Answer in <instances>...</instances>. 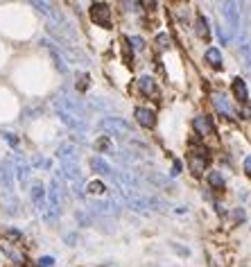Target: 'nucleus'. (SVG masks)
Instances as JSON below:
<instances>
[{
    "label": "nucleus",
    "mask_w": 251,
    "mask_h": 267,
    "mask_svg": "<svg viewBox=\"0 0 251 267\" xmlns=\"http://www.w3.org/2000/svg\"><path fill=\"white\" fill-rule=\"evenodd\" d=\"M100 129H102V132H107V134L120 136V138H127V136L132 134V127H129L127 120L115 118V116H109V118L100 120Z\"/></svg>",
    "instance_id": "f257e3e1"
},
{
    "label": "nucleus",
    "mask_w": 251,
    "mask_h": 267,
    "mask_svg": "<svg viewBox=\"0 0 251 267\" xmlns=\"http://www.w3.org/2000/svg\"><path fill=\"white\" fill-rule=\"evenodd\" d=\"M9 163H12V170H14V174H16L18 183H21V186H27V183H30V174H32V166L27 163V159L21 157L18 152H14Z\"/></svg>",
    "instance_id": "f03ea898"
},
{
    "label": "nucleus",
    "mask_w": 251,
    "mask_h": 267,
    "mask_svg": "<svg viewBox=\"0 0 251 267\" xmlns=\"http://www.w3.org/2000/svg\"><path fill=\"white\" fill-rule=\"evenodd\" d=\"M208 163H211V154L206 149H192L190 157H188V166H190V172L195 177H201L204 170L208 168Z\"/></svg>",
    "instance_id": "7ed1b4c3"
},
{
    "label": "nucleus",
    "mask_w": 251,
    "mask_h": 267,
    "mask_svg": "<svg viewBox=\"0 0 251 267\" xmlns=\"http://www.w3.org/2000/svg\"><path fill=\"white\" fill-rule=\"evenodd\" d=\"M57 116H59L61 123H64L68 129H72V132L86 134V129H89L86 120H84V118H79V116H75V113H68V111H64V109H57Z\"/></svg>",
    "instance_id": "20e7f679"
},
{
    "label": "nucleus",
    "mask_w": 251,
    "mask_h": 267,
    "mask_svg": "<svg viewBox=\"0 0 251 267\" xmlns=\"http://www.w3.org/2000/svg\"><path fill=\"white\" fill-rule=\"evenodd\" d=\"M91 18H93V23H98V25L109 27L111 25V7L107 3H93L91 5Z\"/></svg>",
    "instance_id": "39448f33"
},
{
    "label": "nucleus",
    "mask_w": 251,
    "mask_h": 267,
    "mask_svg": "<svg viewBox=\"0 0 251 267\" xmlns=\"http://www.w3.org/2000/svg\"><path fill=\"white\" fill-rule=\"evenodd\" d=\"M222 14L226 16V23H229V39L235 34V30H238V25H240V16H238V5L235 3H224L222 5Z\"/></svg>",
    "instance_id": "423d86ee"
},
{
    "label": "nucleus",
    "mask_w": 251,
    "mask_h": 267,
    "mask_svg": "<svg viewBox=\"0 0 251 267\" xmlns=\"http://www.w3.org/2000/svg\"><path fill=\"white\" fill-rule=\"evenodd\" d=\"M0 249H3V254L7 256L12 263H16V265H25V254H23L21 249H16L14 247V242H9L7 238H0Z\"/></svg>",
    "instance_id": "0eeeda50"
},
{
    "label": "nucleus",
    "mask_w": 251,
    "mask_h": 267,
    "mask_svg": "<svg viewBox=\"0 0 251 267\" xmlns=\"http://www.w3.org/2000/svg\"><path fill=\"white\" fill-rule=\"evenodd\" d=\"M30 197H32V202H34V206L41 211V215L48 211V200H46V188H43V183H38L34 181L32 183V188H30Z\"/></svg>",
    "instance_id": "6e6552de"
},
{
    "label": "nucleus",
    "mask_w": 251,
    "mask_h": 267,
    "mask_svg": "<svg viewBox=\"0 0 251 267\" xmlns=\"http://www.w3.org/2000/svg\"><path fill=\"white\" fill-rule=\"evenodd\" d=\"M21 202H18V197L14 195V193H5V195H0V208H3L7 215H18L21 213Z\"/></svg>",
    "instance_id": "1a4fd4ad"
},
{
    "label": "nucleus",
    "mask_w": 251,
    "mask_h": 267,
    "mask_svg": "<svg viewBox=\"0 0 251 267\" xmlns=\"http://www.w3.org/2000/svg\"><path fill=\"white\" fill-rule=\"evenodd\" d=\"M134 116H136V123L141 125V127H145V129H149V127L156 125V116H154V111L147 109V106H136Z\"/></svg>",
    "instance_id": "9d476101"
},
{
    "label": "nucleus",
    "mask_w": 251,
    "mask_h": 267,
    "mask_svg": "<svg viewBox=\"0 0 251 267\" xmlns=\"http://www.w3.org/2000/svg\"><path fill=\"white\" fill-rule=\"evenodd\" d=\"M57 157H59L61 166L64 163H77V147L72 143H61L57 149Z\"/></svg>",
    "instance_id": "9b49d317"
},
{
    "label": "nucleus",
    "mask_w": 251,
    "mask_h": 267,
    "mask_svg": "<svg viewBox=\"0 0 251 267\" xmlns=\"http://www.w3.org/2000/svg\"><path fill=\"white\" fill-rule=\"evenodd\" d=\"M192 127H195V132L199 136H208L213 134V120H211V116H195V120H192Z\"/></svg>",
    "instance_id": "f8f14e48"
},
{
    "label": "nucleus",
    "mask_w": 251,
    "mask_h": 267,
    "mask_svg": "<svg viewBox=\"0 0 251 267\" xmlns=\"http://www.w3.org/2000/svg\"><path fill=\"white\" fill-rule=\"evenodd\" d=\"M213 104H215V109L220 111L222 116H229V118H233V106H231V102H229V98H226L224 93H215L213 95Z\"/></svg>",
    "instance_id": "ddd939ff"
},
{
    "label": "nucleus",
    "mask_w": 251,
    "mask_h": 267,
    "mask_svg": "<svg viewBox=\"0 0 251 267\" xmlns=\"http://www.w3.org/2000/svg\"><path fill=\"white\" fill-rule=\"evenodd\" d=\"M138 89H141V93H145V95H158L156 82H154L149 75H143V77H138Z\"/></svg>",
    "instance_id": "4468645a"
},
{
    "label": "nucleus",
    "mask_w": 251,
    "mask_h": 267,
    "mask_svg": "<svg viewBox=\"0 0 251 267\" xmlns=\"http://www.w3.org/2000/svg\"><path fill=\"white\" fill-rule=\"evenodd\" d=\"M91 168L95 170L98 174H104V177H113V170H111V166L104 159H100V157H93L91 159Z\"/></svg>",
    "instance_id": "2eb2a0df"
},
{
    "label": "nucleus",
    "mask_w": 251,
    "mask_h": 267,
    "mask_svg": "<svg viewBox=\"0 0 251 267\" xmlns=\"http://www.w3.org/2000/svg\"><path fill=\"white\" fill-rule=\"evenodd\" d=\"M233 93H235V98H238L240 102H244V104L249 102L247 84H244V80H240V77H235V80H233Z\"/></svg>",
    "instance_id": "dca6fc26"
},
{
    "label": "nucleus",
    "mask_w": 251,
    "mask_h": 267,
    "mask_svg": "<svg viewBox=\"0 0 251 267\" xmlns=\"http://www.w3.org/2000/svg\"><path fill=\"white\" fill-rule=\"evenodd\" d=\"M206 61H208V66H211V68H217V70H220V68L224 66L222 52L217 50V48H208V50H206Z\"/></svg>",
    "instance_id": "f3484780"
},
{
    "label": "nucleus",
    "mask_w": 251,
    "mask_h": 267,
    "mask_svg": "<svg viewBox=\"0 0 251 267\" xmlns=\"http://www.w3.org/2000/svg\"><path fill=\"white\" fill-rule=\"evenodd\" d=\"M43 43H46V48H48V50H50V55H52V59H55V66H57V68H59V70H61V72H66V70H68V68H66V64H64V57H61V55H59V50H57V48H55V46H50V41H43Z\"/></svg>",
    "instance_id": "a211bd4d"
},
{
    "label": "nucleus",
    "mask_w": 251,
    "mask_h": 267,
    "mask_svg": "<svg viewBox=\"0 0 251 267\" xmlns=\"http://www.w3.org/2000/svg\"><path fill=\"white\" fill-rule=\"evenodd\" d=\"M95 149L98 152H104V154H113V140L109 136H102V138L95 140Z\"/></svg>",
    "instance_id": "6ab92c4d"
},
{
    "label": "nucleus",
    "mask_w": 251,
    "mask_h": 267,
    "mask_svg": "<svg viewBox=\"0 0 251 267\" xmlns=\"http://www.w3.org/2000/svg\"><path fill=\"white\" fill-rule=\"evenodd\" d=\"M86 193H89V195H95V197H104L107 195V186H104L102 181H91Z\"/></svg>",
    "instance_id": "aec40b11"
},
{
    "label": "nucleus",
    "mask_w": 251,
    "mask_h": 267,
    "mask_svg": "<svg viewBox=\"0 0 251 267\" xmlns=\"http://www.w3.org/2000/svg\"><path fill=\"white\" fill-rule=\"evenodd\" d=\"M208 183L215 188V190H224V177L220 172H211L208 174Z\"/></svg>",
    "instance_id": "412c9836"
},
{
    "label": "nucleus",
    "mask_w": 251,
    "mask_h": 267,
    "mask_svg": "<svg viewBox=\"0 0 251 267\" xmlns=\"http://www.w3.org/2000/svg\"><path fill=\"white\" fill-rule=\"evenodd\" d=\"M197 34H199L201 39H208V36H211V32H208V23H206V18H204V16L197 18Z\"/></svg>",
    "instance_id": "4be33fe9"
},
{
    "label": "nucleus",
    "mask_w": 251,
    "mask_h": 267,
    "mask_svg": "<svg viewBox=\"0 0 251 267\" xmlns=\"http://www.w3.org/2000/svg\"><path fill=\"white\" fill-rule=\"evenodd\" d=\"M156 46H158V50H170L172 39L168 36V34H158V36H156Z\"/></svg>",
    "instance_id": "5701e85b"
},
{
    "label": "nucleus",
    "mask_w": 251,
    "mask_h": 267,
    "mask_svg": "<svg viewBox=\"0 0 251 267\" xmlns=\"http://www.w3.org/2000/svg\"><path fill=\"white\" fill-rule=\"evenodd\" d=\"M129 43H132L134 50H143V48H145V41L141 36H132V39H129Z\"/></svg>",
    "instance_id": "b1692460"
},
{
    "label": "nucleus",
    "mask_w": 251,
    "mask_h": 267,
    "mask_svg": "<svg viewBox=\"0 0 251 267\" xmlns=\"http://www.w3.org/2000/svg\"><path fill=\"white\" fill-rule=\"evenodd\" d=\"M38 267H55V258L52 256H41L38 258Z\"/></svg>",
    "instance_id": "393cba45"
},
{
    "label": "nucleus",
    "mask_w": 251,
    "mask_h": 267,
    "mask_svg": "<svg viewBox=\"0 0 251 267\" xmlns=\"http://www.w3.org/2000/svg\"><path fill=\"white\" fill-rule=\"evenodd\" d=\"M3 138L7 140V143L12 145V147H14V145H18V138H16V134H12V132H3Z\"/></svg>",
    "instance_id": "a878e982"
},
{
    "label": "nucleus",
    "mask_w": 251,
    "mask_h": 267,
    "mask_svg": "<svg viewBox=\"0 0 251 267\" xmlns=\"http://www.w3.org/2000/svg\"><path fill=\"white\" fill-rule=\"evenodd\" d=\"M86 86H89V75H79V84H77V89L84 91Z\"/></svg>",
    "instance_id": "bb28decb"
},
{
    "label": "nucleus",
    "mask_w": 251,
    "mask_h": 267,
    "mask_svg": "<svg viewBox=\"0 0 251 267\" xmlns=\"http://www.w3.org/2000/svg\"><path fill=\"white\" fill-rule=\"evenodd\" d=\"M242 118H251V104H249V102L244 104V109H242Z\"/></svg>",
    "instance_id": "cd10ccee"
},
{
    "label": "nucleus",
    "mask_w": 251,
    "mask_h": 267,
    "mask_svg": "<svg viewBox=\"0 0 251 267\" xmlns=\"http://www.w3.org/2000/svg\"><path fill=\"white\" fill-rule=\"evenodd\" d=\"M244 170H247V174L251 177V157H247V159H244Z\"/></svg>",
    "instance_id": "c85d7f7f"
},
{
    "label": "nucleus",
    "mask_w": 251,
    "mask_h": 267,
    "mask_svg": "<svg viewBox=\"0 0 251 267\" xmlns=\"http://www.w3.org/2000/svg\"><path fill=\"white\" fill-rule=\"evenodd\" d=\"M242 55L247 57V59H249V64H251V48H249V46H244V48H242Z\"/></svg>",
    "instance_id": "c756f323"
},
{
    "label": "nucleus",
    "mask_w": 251,
    "mask_h": 267,
    "mask_svg": "<svg viewBox=\"0 0 251 267\" xmlns=\"http://www.w3.org/2000/svg\"><path fill=\"white\" fill-rule=\"evenodd\" d=\"M179 172H181V163L175 161V170H172V174H179Z\"/></svg>",
    "instance_id": "7c9ffc66"
}]
</instances>
